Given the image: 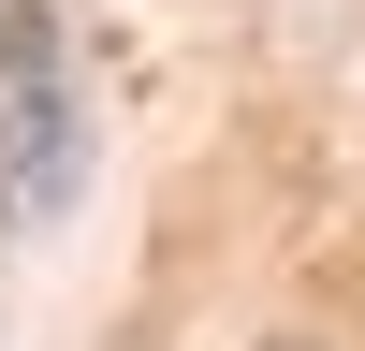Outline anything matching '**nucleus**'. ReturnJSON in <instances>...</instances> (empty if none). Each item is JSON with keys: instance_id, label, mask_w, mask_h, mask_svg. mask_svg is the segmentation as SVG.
<instances>
[{"instance_id": "1", "label": "nucleus", "mask_w": 365, "mask_h": 351, "mask_svg": "<svg viewBox=\"0 0 365 351\" xmlns=\"http://www.w3.org/2000/svg\"><path fill=\"white\" fill-rule=\"evenodd\" d=\"M73 190H88V73H73V29L15 0L0 15V234L73 220Z\"/></svg>"}]
</instances>
